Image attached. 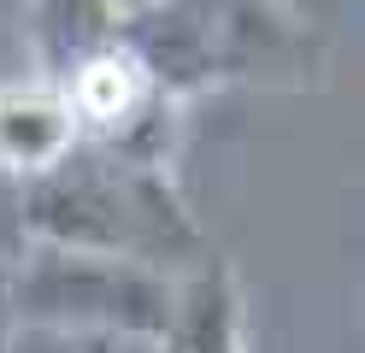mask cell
<instances>
[{"label":"cell","instance_id":"5","mask_svg":"<svg viewBox=\"0 0 365 353\" xmlns=\"http://www.w3.org/2000/svg\"><path fill=\"white\" fill-rule=\"evenodd\" d=\"M153 353H247V300L224 253H200L189 271H177L171 318Z\"/></svg>","mask_w":365,"mask_h":353},{"label":"cell","instance_id":"9","mask_svg":"<svg viewBox=\"0 0 365 353\" xmlns=\"http://www.w3.org/2000/svg\"><path fill=\"white\" fill-rule=\"evenodd\" d=\"M118 6H124V12H130V6H153V0H118Z\"/></svg>","mask_w":365,"mask_h":353},{"label":"cell","instance_id":"6","mask_svg":"<svg viewBox=\"0 0 365 353\" xmlns=\"http://www.w3.org/2000/svg\"><path fill=\"white\" fill-rule=\"evenodd\" d=\"M24 24L36 47V71L65 83L83 59H95L101 47L118 41L124 6L118 0H24Z\"/></svg>","mask_w":365,"mask_h":353},{"label":"cell","instance_id":"4","mask_svg":"<svg viewBox=\"0 0 365 353\" xmlns=\"http://www.w3.org/2000/svg\"><path fill=\"white\" fill-rule=\"evenodd\" d=\"M71 148H83V135H77L71 101L53 77H41V71L0 77V177L36 183Z\"/></svg>","mask_w":365,"mask_h":353},{"label":"cell","instance_id":"3","mask_svg":"<svg viewBox=\"0 0 365 353\" xmlns=\"http://www.w3.org/2000/svg\"><path fill=\"white\" fill-rule=\"evenodd\" d=\"M177 277L118 253L41 247L12 259V329L59 342H135L159 347Z\"/></svg>","mask_w":365,"mask_h":353},{"label":"cell","instance_id":"8","mask_svg":"<svg viewBox=\"0 0 365 353\" xmlns=\"http://www.w3.org/2000/svg\"><path fill=\"white\" fill-rule=\"evenodd\" d=\"M6 12H24V0H0V18H6Z\"/></svg>","mask_w":365,"mask_h":353},{"label":"cell","instance_id":"7","mask_svg":"<svg viewBox=\"0 0 365 353\" xmlns=\"http://www.w3.org/2000/svg\"><path fill=\"white\" fill-rule=\"evenodd\" d=\"M18 329H12V259H0V353H12Z\"/></svg>","mask_w":365,"mask_h":353},{"label":"cell","instance_id":"1","mask_svg":"<svg viewBox=\"0 0 365 353\" xmlns=\"http://www.w3.org/2000/svg\"><path fill=\"white\" fill-rule=\"evenodd\" d=\"M118 41L177 101L236 83L307 88L324 77V47L283 0H153L124 12Z\"/></svg>","mask_w":365,"mask_h":353},{"label":"cell","instance_id":"2","mask_svg":"<svg viewBox=\"0 0 365 353\" xmlns=\"http://www.w3.org/2000/svg\"><path fill=\"white\" fill-rule=\"evenodd\" d=\"M24 235L41 247L118 253L159 271H189L207 253L189 200L171 171L135 165L106 148H71L53 171L24 183Z\"/></svg>","mask_w":365,"mask_h":353}]
</instances>
